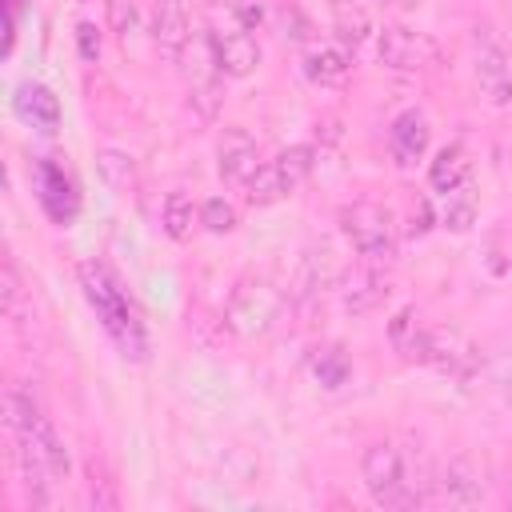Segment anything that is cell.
I'll return each mask as SVG.
<instances>
[{
  "mask_svg": "<svg viewBox=\"0 0 512 512\" xmlns=\"http://www.w3.org/2000/svg\"><path fill=\"white\" fill-rule=\"evenodd\" d=\"M80 284H84V296H88V304L96 308L104 332L116 340V348H120L124 356H132V360H144V348H148L144 324H140L136 308L128 304V296L120 292V284L108 276V268H100V264H80Z\"/></svg>",
  "mask_w": 512,
  "mask_h": 512,
  "instance_id": "obj_1",
  "label": "cell"
},
{
  "mask_svg": "<svg viewBox=\"0 0 512 512\" xmlns=\"http://www.w3.org/2000/svg\"><path fill=\"white\" fill-rule=\"evenodd\" d=\"M360 472H364V484H368L376 504H384V508L420 504V496L412 488V476H408V460L396 444H372L360 460Z\"/></svg>",
  "mask_w": 512,
  "mask_h": 512,
  "instance_id": "obj_2",
  "label": "cell"
},
{
  "mask_svg": "<svg viewBox=\"0 0 512 512\" xmlns=\"http://www.w3.org/2000/svg\"><path fill=\"white\" fill-rule=\"evenodd\" d=\"M340 224H344V236L352 240V248L364 260H372V264H388L392 260L396 240H392V216H388V208L360 200V204H352V208L340 212Z\"/></svg>",
  "mask_w": 512,
  "mask_h": 512,
  "instance_id": "obj_3",
  "label": "cell"
},
{
  "mask_svg": "<svg viewBox=\"0 0 512 512\" xmlns=\"http://www.w3.org/2000/svg\"><path fill=\"white\" fill-rule=\"evenodd\" d=\"M472 68H476V88L480 96L492 104V108H504L512 104V60H508V48L500 44V36L484 24L476 28L472 36Z\"/></svg>",
  "mask_w": 512,
  "mask_h": 512,
  "instance_id": "obj_4",
  "label": "cell"
},
{
  "mask_svg": "<svg viewBox=\"0 0 512 512\" xmlns=\"http://www.w3.org/2000/svg\"><path fill=\"white\" fill-rule=\"evenodd\" d=\"M404 356H412L420 364H432V368H440L448 376H468L476 368L472 344L452 328H416L408 348H404Z\"/></svg>",
  "mask_w": 512,
  "mask_h": 512,
  "instance_id": "obj_5",
  "label": "cell"
},
{
  "mask_svg": "<svg viewBox=\"0 0 512 512\" xmlns=\"http://www.w3.org/2000/svg\"><path fill=\"white\" fill-rule=\"evenodd\" d=\"M308 172H312V148L308 144H292L276 160L260 164V172L248 184V200L252 204H272V200L288 196L292 188H300L308 180Z\"/></svg>",
  "mask_w": 512,
  "mask_h": 512,
  "instance_id": "obj_6",
  "label": "cell"
},
{
  "mask_svg": "<svg viewBox=\"0 0 512 512\" xmlns=\"http://www.w3.org/2000/svg\"><path fill=\"white\" fill-rule=\"evenodd\" d=\"M376 52L392 72H424V68H432L440 60L436 40L424 36V32H412L404 24H388L380 32V40H376Z\"/></svg>",
  "mask_w": 512,
  "mask_h": 512,
  "instance_id": "obj_7",
  "label": "cell"
},
{
  "mask_svg": "<svg viewBox=\"0 0 512 512\" xmlns=\"http://www.w3.org/2000/svg\"><path fill=\"white\" fill-rule=\"evenodd\" d=\"M208 52H212L216 72H224V76H248L260 64V44L252 40L248 28L208 32Z\"/></svg>",
  "mask_w": 512,
  "mask_h": 512,
  "instance_id": "obj_8",
  "label": "cell"
},
{
  "mask_svg": "<svg viewBox=\"0 0 512 512\" xmlns=\"http://www.w3.org/2000/svg\"><path fill=\"white\" fill-rule=\"evenodd\" d=\"M276 304L280 300H276V292L268 284H240L232 304H228V316H232V324L240 332H264L272 324V316H276Z\"/></svg>",
  "mask_w": 512,
  "mask_h": 512,
  "instance_id": "obj_9",
  "label": "cell"
},
{
  "mask_svg": "<svg viewBox=\"0 0 512 512\" xmlns=\"http://www.w3.org/2000/svg\"><path fill=\"white\" fill-rule=\"evenodd\" d=\"M216 156H220V176H224V184L248 188L252 176L260 172V164H256V144H252V136L240 132V128H228V132L220 136Z\"/></svg>",
  "mask_w": 512,
  "mask_h": 512,
  "instance_id": "obj_10",
  "label": "cell"
},
{
  "mask_svg": "<svg viewBox=\"0 0 512 512\" xmlns=\"http://www.w3.org/2000/svg\"><path fill=\"white\" fill-rule=\"evenodd\" d=\"M384 296H388V284H384V276H380V264L364 260V264H356L352 272H344V288H340L344 312L364 316V312H372Z\"/></svg>",
  "mask_w": 512,
  "mask_h": 512,
  "instance_id": "obj_11",
  "label": "cell"
},
{
  "mask_svg": "<svg viewBox=\"0 0 512 512\" xmlns=\"http://www.w3.org/2000/svg\"><path fill=\"white\" fill-rule=\"evenodd\" d=\"M440 496L452 504V508H472L484 500V480H480V468L472 464V456H452L440 472Z\"/></svg>",
  "mask_w": 512,
  "mask_h": 512,
  "instance_id": "obj_12",
  "label": "cell"
},
{
  "mask_svg": "<svg viewBox=\"0 0 512 512\" xmlns=\"http://www.w3.org/2000/svg\"><path fill=\"white\" fill-rule=\"evenodd\" d=\"M36 184H40V204L44 212L56 220V224H68L76 216V188L68 180V172L52 160H40L36 164Z\"/></svg>",
  "mask_w": 512,
  "mask_h": 512,
  "instance_id": "obj_13",
  "label": "cell"
},
{
  "mask_svg": "<svg viewBox=\"0 0 512 512\" xmlns=\"http://www.w3.org/2000/svg\"><path fill=\"white\" fill-rule=\"evenodd\" d=\"M388 148H392L396 164H416L428 148V120L420 112H400L388 128Z\"/></svg>",
  "mask_w": 512,
  "mask_h": 512,
  "instance_id": "obj_14",
  "label": "cell"
},
{
  "mask_svg": "<svg viewBox=\"0 0 512 512\" xmlns=\"http://www.w3.org/2000/svg\"><path fill=\"white\" fill-rule=\"evenodd\" d=\"M156 44L168 60H180L188 48V12L184 0H156Z\"/></svg>",
  "mask_w": 512,
  "mask_h": 512,
  "instance_id": "obj_15",
  "label": "cell"
},
{
  "mask_svg": "<svg viewBox=\"0 0 512 512\" xmlns=\"http://www.w3.org/2000/svg\"><path fill=\"white\" fill-rule=\"evenodd\" d=\"M16 112H20L32 128H40V132H52V128L60 124V100H56L44 84H32V80H24V84L16 88Z\"/></svg>",
  "mask_w": 512,
  "mask_h": 512,
  "instance_id": "obj_16",
  "label": "cell"
},
{
  "mask_svg": "<svg viewBox=\"0 0 512 512\" xmlns=\"http://www.w3.org/2000/svg\"><path fill=\"white\" fill-rule=\"evenodd\" d=\"M468 176H472V160H468V152H464L460 144L440 148V152H436V160H432V168H428V180H432V188H436L440 196L464 192Z\"/></svg>",
  "mask_w": 512,
  "mask_h": 512,
  "instance_id": "obj_17",
  "label": "cell"
},
{
  "mask_svg": "<svg viewBox=\"0 0 512 512\" xmlns=\"http://www.w3.org/2000/svg\"><path fill=\"white\" fill-rule=\"evenodd\" d=\"M304 76H308L312 84H320V88L340 84V80L348 76V52H340V48H316V52H308Z\"/></svg>",
  "mask_w": 512,
  "mask_h": 512,
  "instance_id": "obj_18",
  "label": "cell"
},
{
  "mask_svg": "<svg viewBox=\"0 0 512 512\" xmlns=\"http://www.w3.org/2000/svg\"><path fill=\"white\" fill-rule=\"evenodd\" d=\"M312 372H316V380H320L324 388H340V384L352 376V364H348V356H344L340 348H320V352L312 356Z\"/></svg>",
  "mask_w": 512,
  "mask_h": 512,
  "instance_id": "obj_19",
  "label": "cell"
},
{
  "mask_svg": "<svg viewBox=\"0 0 512 512\" xmlns=\"http://www.w3.org/2000/svg\"><path fill=\"white\" fill-rule=\"evenodd\" d=\"M336 32H340V40L356 52V48L364 44V36H368V16H364L352 0H336Z\"/></svg>",
  "mask_w": 512,
  "mask_h": 512,
  "instance_id": "obj_20",
  "label": "cell"
},
{
  "mask_svg": "<svg viewBox=\"0 0 512 512\" xmlns=\"http://www.w3.org/2000/svg\"><path fill=\"white\" fill-rule=\"evenodd\" d=\"M484 268L492 276H508L512 272V228H492L484 240Z\"/></svg>",
  "mask_w": 512,
  "mask_h": 512,
  "instance_id": "obj_21",
  "label": "cell"
},
{
  "mask_svg": "<svg viewBox=\"0 0 512 512\" xmlns=\"http://www.w3.org/2000/svg\"><path fill=\"white\" fill-rule=\"evenodd\" d=\"M164 228H168L172 240H188V232H192V200L184 192H172L164 200Z\"/></svg>",
  "mask_w": 512,
  "mask_h": 512,
  "instance_id": "obj_22",
  "label": "cell"
},
{
  "mask_svg": "<svg viewBox=\"0 0 512 512\" xmlns=\"http://www.w3.org/2000/svg\"><path fill=\"white\" fill-rule=\"evenodd\" d=\"M96 164H100V176H104L112 188H128V180H132V156L108 148V152H100Z\"/></svg>",
  "mask_w": 512,
  "mask_h": 512,
  "instance_id": "obj_23",
  "label": "cell"
},
{
  "mask_svg": "<svg viewBox=\"0 0 512 512\" xmlns=\"http://www.w3.org/2000/svg\"><path fill=\"white\" fill-rule=\"evenodd\" d=\"M200 224L212 228V232H232V228H236V208L224 204L220 196H212V200H204V208H200Z\"/></svg>",
  "mask_w": 512,
  "mask_h": 512,
  "instance_id": "obj_24",
  "label": "cell"
},
{
  "mask_svg": "<svg viewBox=\"0 0 512 512\" xmlns=\"http://www.w3.org/2000/svg\"><path fill=\"white\" fill-rule=\"evenodd\" d=\"M472 220H476V208H472V200L464 196V200H456V192L448 196V208H444V224L452 228V232H468L472 228Z\"/></svg>",
  "mask_w": 512,
  "mask_h": 512,
  "instance_id": "obj_25",
  "label": "cell"
},
{
  "mask_svg": "<svg viewBox=\"0 0 512 512\" xmlns=\"http://www.w3.org/2000/svg\"><path fill=\"white\" fill-rule=\"evenodd\" d=\"M232 16L240 20V28H260L264 24V0H232Z\"/></svg>",
  "mask_w": 512,
  "mask_h": 512,
  "instance_id": "obj_26",
  "label": "cell"
},
{
  "mask_svg": "<svg viewBox=\"0 0 512 512\" xmlns=\"http://www.w3.org/2000/svg\"><path fill=\"white\" fill-rule=\"evenodd\" d=\"M76 44H80V56H84V60H96V56H100V32H96V24L80 20V24H76Z\"/></svg>",
  "mask_w": 512,
  "mask_h": 512,
  "instance_id": "obj_27",
  "label": "cell"
},
{
  "mask_svg": "<svg viewBox=\"0 0 512 512\" xmlns=\"http://www.w3.org/2000/svg\"><path fill=\"white\" fill-rule=\"evenodd\" d=\"M504 384H508V400H512V380H504Z\"/></svg>",
  "mask_w": 512,
  "mask_h": 512,
  "instance_id": "obj_28",
  "label": "cell"
},
{
  "mask_svg": "<svg viewBox=\"0 0 512 512\" xmlns=\"http://www.w3.org/2000/svg\"><path fill=\"white\" fill-rule=\"evenodd\" d=\"M508 488H512V472H508Z\"/></svg>",
  "mask_w": 512,
  "mask_h": 512,
  "instance_id": "obj_29",
  "label": "cell"
}]
</instances>
